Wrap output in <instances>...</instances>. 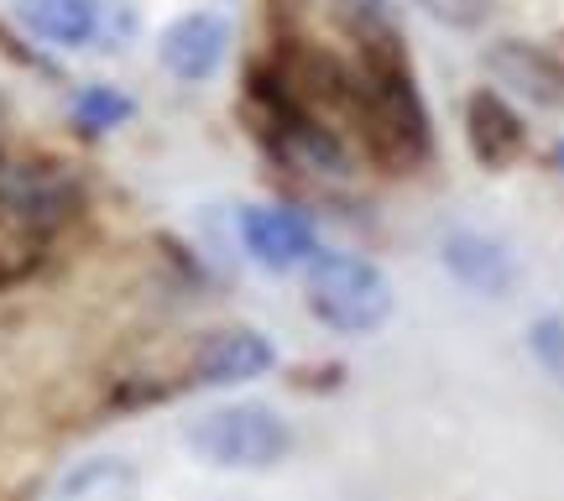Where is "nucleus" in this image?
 <instances>
[{"label": "nucleus", "mask_w": 564, "mask_h": 501, "mask_svg": "<svg viewBox=\"0 0 564 501\" xmlns=\"http://www.w3.org/2000/svg\"><path fill=\"white\" fill-rule=\"evenodd\" d=\"M340 26L356 42V68L345 74L350 110L366 131V146L392 167H413L429 157V110L413 84L403 32L387 0H340Z\"/></svg>", "instance_id": "f257e3e1"}, {"label": "nucleus", "mask_w": 564, "mask_h": 501, "mask_svg": "<svg viewBox=\"0 0 564 501\" xmlns=\"http://www.w3.org/2000/svg\"><path fill=\"white\" fill-rule=\"evenodd\" d=\"M303 298L308 314L335 335H377L392 319L387 272L350 251H314V261L303 266Z\"/></svg>", "instance_id": "f03ea898"}, {"label": "nucleus", "mask_w": 564, "mask_h": 501, "mask_svg": "<svg viewBox=\"0 0 564 501\" xmlns=\"http://www.w3.org/2000/svg\"><path fill=\"white\" fill-rule=\"evenodd\" d=\"M183 444L209 470H272L293 455V428L267 402H236V407H215L194 418Z\"/></svg>", "instance_id": "7ed1b4c3"}, {"label": "nucleus", "mask_w": 564, "mask_h": 501, "mask_svg": "<svg viewBox=\"0 0 564 501\" xmlns=\"http://www.w3.org/2000/svg\"><path fill=\"white\" fill-rule=\"evenodd\" d=\"M241 246L246 257L267 266V272H299L314 261L319 236L314 225L303 220L299 209H282V204H251L241 209Z\"/></svg>", "instance_id": "20e7f679"}, {"label": "nucleus", "mask_w": 564, "mask_h": 501, "mask_svg": "<svg viewBox=\"0 0 564 501\" xmlns=\"http://www.w3.org/2000/svg\"><path fill=\"white\" fill-rule=\"evenodd\" d=\"M225 53H230V21L215 11H188L158 37L162 68L183 84H204L225 63Z\"/></svg>", "instance_id": "39448f33"}, {"label": "nucleus", "mask_w": 564, "mask_h": 501, "mask_svg": "<svg viewBox=\"0 0 564 501\" xmlns=\"http://www.w3.org/2000/svg\"><path fill=\"white\" fill-rule=\"evenodd\" d=\"M444 266H449V277L470 287V293H481V298H507L512 287H518V261L507 251L502 241H491L481 230H449L440 246Z\"/></svg>", "instance_id": "423d86ee"}, {"label": "nucleus", "mask_w": 564, "mask_h": 501, "mask_svg": "<svg viewBox=\"0 0 564 501\" xmlns=\"http://www.w3.org/2000/svg\"><path fill=\"white\" fill-rule=\"evenodd\" d=\"M465 141L481 167H512V162L528 152V126L512 105L497 95V89H476L465 100Z\"/></svg>", "instance_id": "0eeeda50"}, {"label": "nucleus", "mask_w": 564, "mask_h": 501, "mask_svg": "<svg viewBox=\"0 0 564 501\" xmlns=\"http://www.w3.org/2000/svg\"><path fill=\"white\" fill-rule=\"evenodd\" d=\"M272 345L257 329H215L204 335L194 350V386H236V381H257L272 371Z\"/></svg>", "instance_id": "6e6552de"}, {"label": "nucleus", "mask_w": 564, "mask_h": 501, "mask_svg": "<svg viewBox=\"0 0 564 501\" xmlns=\"http://www.w3.org/2000/svg\"><path fill=\"white\" fill-rule=\"evenodd\" d=\"M486 68L507 89L528 95L533 105H564V63L554 53H544V47H533V42H497L486 53Z\"/></svg>", "instance_id": "1a4fd4ad"}, {"label": "nucleus", "mask_w": 564, "mask_h": 501, "mask_svg": "<svg viewBox=\"0 0 564 501\" xmlns=\"http://www.w3.org/2000/svg\"><path fill=\"white\" fill-rule=\"evenodd\" d=\"M17 17L47 47H95V0H17Z\"/></svg>", "instance_id": "9d476101"}, {"label": "nucleus", "mask_w": 564, "mask_h": 501, "mask_svg": "<svg viewBox=\"0 0 564 501\" xmlns=\"http://www.w3.org/2000/svg\"><path fill=\"white\" fill-rule=\"evenodd\" d=\"M53 501H141V476L121 455H95L63 476Z\"/></svg>", "instance_id": "9b49d317"}, {"label": "nucleus", "mask_w": 564, "mask_h": 501, "mask_svg": "<svg viewBox=\"0 0 564 501\" xmlns=\"http://www.w3.org/2000/svg\"><path fill=\"white\" fill-rule=\"evenodd\" d=\"M137 0H95V47L100 53H121L126 42H137Z\"/></svg>", "instance_id": "f8f14e48"}, {"label": "nucleus", "mask_w": 564, "mask_h": 501, "mask_svg": "<svg viewBox=\"0 0 564 501\" xmlns=\"http://www.w3.org/2000/svg\"><path fill=\"white\" fill-rule=\"evenodd\" d=\"M126 116H131V100L116 95V89H105V84L84 89L79 100H74V121H79L84 131H110V126H121Z\"/></svg>", "instance_id": "ddd939ff"}, {"label": "nucleus", "mask_w": 564, "mask_h": 501, "mask_svg": "<svg viewBox=\"0 0 564 501\" xmlns=\"http://www.w3.org/2000/svg\"><path fill=\"white\" fill-rule=\"evenodd\" d=\"M491 6H497V0H419V11H429L440 26H455V32H476V26H486Z\"/></svg>", "instance_id": "4468645a"}, {"label": "nucleus", "mask_w": 564, "mask_h": 501, "mask_svg": "<svg viewBox=\"0 0 564 501\" xmlns=\"http://www.w3.org/2000/svg\"><path fill=\"white\" fill-rule=\"evenodd\" d=\"M533 350L544 356L554 371H564V324L560 319H544L539 329H533Z\"/></svg>", "instance_id": "2eb2a0df"}, {"label": "nucleus", "mask_w": 564, "mask_h": 501, "mask_svg": "<svg viewBox=\"0 0 564 501\" xmlns=\"http://www.w3.org/2000/svg\"><path fill=\"white\" fill-rule=\"evenodd\" d=\"M554 157H560V167H564V141H560V152H554Z\"/></svg>", "instance_id": "dca6fc26"}]
</instances>
